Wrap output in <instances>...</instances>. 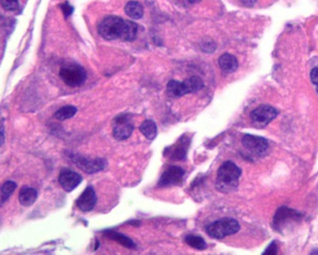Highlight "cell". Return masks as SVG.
I'll use <instances>...</instances> for the list:
<instances>
[{
  "label": "cell",
  "instance_id": "obj_1",
  "mask_svg": "<svg viewBox=\"0 0 318 255\" xmlns=\"http://www.w3.org/2000/svg\"><path fill=\"white\" fill-rule=\"evenodd\" d=\"M98 32L106 40L120 38L133 41L136 38L138 26L132 21L123 20L118 16H106L98 25Z\"/></svg>",
  "mask_w": 318,
  "mask_h": 255
},
{
  "label": "cell",
  "instance_id": "obj_2",
  "mask_svg": "<svg viewBox=\"0 0 318 255\" xmlns=\"http://www.w3.org/2000/svg\"><path fill=\"white\" fill-rule=\"evenodd\" d=\"M241 175V168L234 163L231 161L224 163L218 172L217 188L224 193L234 191L238 186V180Z\"/></svg>",
  "mask_w": 318,
  "mask_h": 255
},
{
  "label": "cell",
  "instance_id": "obj_3",
  "mask_svg": "<svg viewBox=\"0 0 318 255\" xmlns=\"http://www.w3.org/2000/svg\"><path fill=\"white\" fill-rule=\"evenodd\" d=\"M204 86L203 81L200 77L193 76L185 81H178L172 80L167 84V93L171 97H181L185 94L196 93L202 89Z\"/></svg>",
  "mask_w": 318,
  "mask_h": 255
},
{
  "label": "cell",
  "instance_id": "obj_4",
  "mask_svg": "<svg viewBox=\"0 0 318 255\" xmlns=\"http://www.w3.org/2000/svg\"><path fill=\"white\" fill-rule=\"evenodd\" d=\"M240 230V224L237 220L230 218L214 221L206 227V232L217 239H222L226 237L234 235Z\"/></svg>",
  "mask_w": 318,
  "mask_h": 255
},
{
  "label": "cell",
  "instance_id": "obj_5",
  "mask_svg": "<svg viewBox=\"0 0 318 255\" xmlns=\"http://www.w3.org/2000/svg\"><path fill=\"white\" fill-rule=\"evenodd\" d=\"M60 78L70 87L82 86L87 79V73L83 67L79 65H68L63 67L59 72Z\"/></svg>",
  "mask_w": 318,
  "mask_h": 255
},
{
  "label": "cell",
  "instance_id": "obj_6",
  "mask_svg": "<svg viewBox=\"0 0 318 255\" xmlns=\"http://www.w3.org/2000/svg\"><path fill=\"white\" fill-rule=\"evenodd\" d=\"M70 158L80 169L89 174H94L106 168V161L103 158L90 159L80 154H73Z\"/></svg>",
  "mask_w": 318,
  "mask_h": 255
},
{
  "label": "cell",
  "instance_id": "obj_7",
  "mask_svg": "<svg viewBox=\"0 0 318 255\" xmlns=\"http://www.w3.org/2000/svg\"><path fill=\"white\" fill-rule=\"evenodd\" d=\"M301 219V215L298 211L283 207L277 210L273 218L272 226L274 227L275 230L280 232L285 229L286 226L289 225L290 223L297 222Z\"/></svg>",
  "mask_w": 318,
  "mask_h": 255
},
{
  "label": "cell",
  "instance_id": "obj_8",
  "mask_svg": "<svg viewBox=\"0 0 318 255\" xmlns=\"http://www.w3.org/2000/svg\"><path fill=\"white\" fill-rule=\"evenodd\" d=\"M277 110L270 105L262 104L256 108L250 113V117L255 125L263 128L270 124L277 116Z\"/></svg>",
  "mask_w": 318,
  "mask_h": 255
},
{
  "label": "cell",
  "instance_id": "obj_9",
  "mask_svg": "<svg viewBox=\"0 0 318 255\" xmlns=\"http://www.w3.org/2000/svg\"><path fill=\"white\" fill-rule=\"evenodd\" d=\"M242 143L246 149L256 155H263L269 147L267 139L253 135L244 136Z\"/></svg>",
  "mask_w": 318,
  "mask_h": 255
},
{
  "label": "cell",
  "instance_id": "obj_10",
  "mask_svg": "<svg viewBox=\"0 0 318 255\" xmlns=\"http://www.w3.org/2000/svg\"><path fill=\"white\" fill-rule=\"evenodd\" d=\"M60 185L66 192H72L83 182V177L71 169H63L58 177Z\"/></svg>",
  "mask_w": 318,
  "mask_h": 255
},
{
  "label": "cell",
  "instance_id": "obj_11",
  "mask_svg": "<svg viewBox=\"0 0 318 255\" xmlns=\"http://www.w3.org/2000/svg\"><path fill=\"white\" fill-rule=\"evenodd\" d=\"M185 171L179 166H171L162 175L158 186L167 187V186L178 185L183 181Z\"/></svg>",
  "mask_w": 318,
  "mask_h": 255
},
{
  "label": "cell",
  "instance_id": "obj_12",
  "mask_svg": "<svg viewBox=\"0 0 318 255\" xmlns=\"http://www.w3.org/2000/svg\"><path fill=\"white\" fill-rule=\"evenodd\" d=\"M134 131V126L130 123L126 115H121L114 122L113 137L117 140L128 139Z\"/></svg>",
  "mask_w": 318,
  "mask_h": 255
},
{
  "label": "cell",
  "instance_id": "obj_13",
  "mask_svg": "<svg viewBox=\"0 0 318 255\" xmlns=\"http://www.w3.org/2000/svg\"><path fill=\"white\" fill-rule=\"evenodd\" d=\"M97 202V197L95 195V190L92 186H88L83 194L77 199V207L83 212L91 211L95 208Z\"/></svg>",
  "mask_w": 318,
  "mask_h": 255
},
{
  "label": "cell",
  "instance_id": "obj_14",
  "mask_svg": "<svg viewBox=\"0 0 318 255\" xmlns=\"http://www.w3.org/2000/svg\"><path fill=\"white\" fill-rule=\"evenodd\" d=\"M37 198V192L34 188L24 186L19 193V201L24 207H30Z\"/></svg>",
  "mask_w": 318,
  "mask_h": 255
},
{
  "label": "cell",
  "instance_id": "obj_15",
  "mask_svg": "<svg viewBox=\"0 0 318 255\" xmlns=\"http://www.w3.org/2000/svg\"><path fill=\"white\" fill-rule=\"evenodd\" d=\"M220 69L226 73H233L238 69V61L234 55L231 54H224L218 58Z\"/></svg>",
  "mask_w": 318,
  "mask_h": 255
},
{
  "label": "cell",
  "instance_id": "obj_16",
  "mask_svg": "<svg viewBox=\"0 0 318 255\" xmlns=\"http://www.w3.org/2000/svg\"><path fill=\"white\" fill-rule=\"evenodd\" d=\"M105 235L111 240H114V241L118 242V244L122 245L123 247H125L127 249L134 250L136 247L135 243L130 237L122 235V234H119V233L115 232V231H106Z\"/></svg>",
  "mask_w": 318,
  "mask_h": 255
},
{
  "label": "cell",
  "instance_id": "obj_17",
  "mask_svg": "<svg viewBox=\"0 0 318 255\" xmlns=\"http://www.w3.org/2000/svg\"><path fill=\"white\" fill-rule=\"evenodd\" d=\"M189 139H186L185 137L181 138V139L178 141V143L176 145L175 150L173 151V154H172V158L174 160L180 161V160H184L186 158L188 147H189Z\"/></svg>",
  "mask_w": 318,
  "mask_h": 255
},
{
  "label": "cell",
  "instance_id": "obj_18",
  "mask_svg": "<svg viewBox=\"0 0 318 255\" xmlns=\"http://www.w3.org/2000/svg\"><path fill=\"white\" fill-rule=\"evenodd\" d=\"M125 13L133 19H140L143 14V7L141 4L137 1H130L125 6Z\"/></svg>",
  "mask_w": 318,
  "mask_h": 255
},
{
  "label": "cell",
  "instance_id": "obj_19",
  "mask_svg": "<svg viewBox=\"0 0 318 255\" xmlns=\"http://www.w3.org/2000/svg\"><path fill=\"white\" fill-rule=\"evenodd\" d=\"M140 131L147 139L152 140L157 136L158 128L153 120H146L140 126Z\"/></svg>",
  "mask_w": 318,
  "mask_h": 255
},
{
  "label": "cell",
  "instance_id": "obj_20",
  "mask_svg": "<svg viewBox=\"0 0 318 255\" xmlns=\"http://www.w3.org/2000/svg\"><path fill=\"white\" fill-rule=\"evenodd\" d=\"M78 109L74 106H66L61 108L55 113L54 117L59 121H66L67 119H70L77 113Z\"/></svg>",
  "mask_w": 318,
  "mask_h": 255
},
{
  "label": "cell",
  "instance_id": "obj_21",
  "mask_svg": "<svg viewBox=\"0 0 318 255\" xmlns=\"http://www.w3.org/2000/svg\"><path fill=\"white\" fill-rule=\"evenodd\" d=\"M186 243L188 244L190 247L199 250V251H203L206 249V243L204 239L198 236H193V235H189L185 238Z\"/></svg>",
  "mask_w": 318,
  "mask_h": 255
},
{
  "label": "cell",
  "instance_id": "obj_22",
  "mask_svg": "<svg viewBox=\"0 0 318 255\" xmlns=\"http://www.w3.org/2000/svg\"><path fill=\"white\" fill-rule=\"evenodd\" d=\"M16 187H17V184L12 181L6 182L3 184L1 188V205H3L5 203V201L8 200V198L12 196V194L16 189Z\"/></svg>",
  "mask_w": 318,
  "mask_h": 255
},
{
  "label": "cell",
  "instance_id": "obj_23",
  "mask_svg": "<svg viewBox=\"0 0 318 255\" xmlns=\"http://www.w3.org/2000/svg\"><path fill=\"white\" fill-rule=\"evenodd\" d=\"M2 7L7 11H16L19 9V0H1Z\"/></svg>",
  "mask_w": 318,
  "mask_h": 255
},
{
  "label": "cell",
  "instance_id": "obj_24",
  "mask_svg": "<svg viewBox=\"0 0 318 255\" xmlns=\"http://www.w3.org/2000/svg\"><path fill=\"white\" fill-rule=\"evenodd\" d=\"M201 49H202L204 52L212 53V52L215 51V49H216V45H215V43L213 42L212 40H207V41H205L204 43H202Z\"/></svg>",
  "mask_w": 318,
  "mask_h": 255
},
{
  "label": "cell",
  "instance_id": "obj_25",
  "mask_svg": "<svg viewBox=\"0 0 318 255\" xmlns=\"http://www.w3.org/2000/svg\"><path fill=\"white\" fill-rule=\"evenodd\" d=\"M278 253V249H277V245L275 242H272L270 244V246L267 248L266 251H264V255H277Z\"/></svg>",
  "mask_w": 318,
  "mask_h": 255
},
{
  "label": "cell",
  "instance_id": "obj_26",
  "mask_svg": "<svg viewBox=\"0 0 318 255\" xmlns=\"http://www.w3.org/2000/svg\"><path fill=\"white\" fill-rule=\"evenodd\" d=\"M311 81L317 86V91L318 93V68H315L311 71Z\"/></svg>",
  "mask_w": 318,
  "mask_h": 255
},
{
  "label": "cell",
  "instance_id": "obj_27",
  "mask_svg": "<svg viewBox=\"0 0 318 255\" xmlns=\"http://www.w3.org/2000/svg\"><path fill=\"white\" fill-rule=\"evenodd\" d=\"M62 9H63V12H64L66 16H69L73 12V8L71 7L68 3H66V4L62 5Z\"/></svg>",
  "mask_w": 318,
  "mask_h": 255
},
{
  "label": "cell",
  "instance_id": "obj_28",
  "mask_svg": "<svg viewBox=\"0 0 318 255\" xmlns=\"http://www.w3.org/2000/svg\"><path fill=\"white\" fill-rule=\"evenodd\" d=\"M240 2L246 7H253L256 4L257 0H240Z\"/></svg>",
  "mask_w": 318,
  "mask_h": 255
},
{
  "label": "cell",
  "instance_id": "obj_29",
  "mask_svg": "<svg viewBox=\"0 0 318 255\" xmlns=\"http://www.w3.org/2000/svg\"><path fill=\"white\" fill-rule=\"evenodd\" d=\"M4 125H3V121H2V127H1V137H2V141H1V144L3 145L4 143Z\"/></svg>",
  "mask_w": 318,
  "mask_h": 255
},
{
  "label": "cell",
  "instance_id": "obj_30",
  "mask_svg": "<svg viewBox=\"0 0 318 255\" xmlns=\"http://www.w3.org/2000/svg\"><path fill=\"white\" fill-rule=\"evenodd\" d=\"M189 2V4H196V3H199L201 0H187Z\"/></svg>",
  "mask_w": 318,
  "mask_h": 255
}]
</instances>
